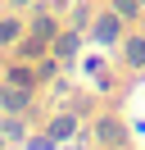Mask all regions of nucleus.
Here are the masks:
<instances>
[{
	"label": "nucleus",
	"mask_w": 145,
	"mask_h": 150,
	"mask_svg": "<svg viewBox=\"0 0 145 150\" xmlns=\"http://www.w3.org/2000/svg\"><path fill=\"white\" fill-rule=\"evenodd\" d=\"M122 23H127V18L109 5L104 14L91 18V41H95V46H118V41H122Z\"/></svg>",
	"instance_id": "f257e3e1"
},
{
	"label": "nucleus",
	"mask_w": 145,
	"mask_h": 150,
	"mask_svg": "<svg viewBox=\"0 0 145 150\" xmlns=\"http://www.w3.org/2000/svg\"><path fill=\"white\" fill-rule=\"evenodd\" d=\"M32 86H18L9 77H0V114H32Z\"/></svg>",
	"instance_id": "f03ea898"
},
{
	"label": "nucleus",
	"mask_w": 145,
	"mask_h": 150,
	"mask_svg": "<svg viewBox=\"0 0 145 150\" xmlns=\"http://www.w3.org/2000/svg\"><path fill=\"white\" fill-rule=\"evenodd\" d=\"M27 32H32V37H41V41H54V37L63 32V23L54 18L45 5H32V9H27Z\"/></svg>",
	"instance_id": "7ed1b4c3"
},
{
	"label": "nucleus",
	"mask_w": 145,
	"mask_h": 150,
	"mask_svg": "<svg viewBox=\"0 0 145 150\" xmlns=\"http://www.w3.org/2000/svg\"><path fill=\"white\" fill-rule=\"evenodd\" d=\"M82 37H86V32H77V28H63L59 37L50 41V55L59 59L63 68H72V64H77V50H82Z\"/></svg>",
	"instance_id": "20e7f679"
},
{
	"label": "nucleus",
	"mask_w": 145,
	"mask_h": 150,
	"mask_svg": "<svg viewBox=\"0 0 145 150\" xmlns=\"http://www.w3.org/2000/svg\"><path fill=\"white\" fill-rule=\"evenodd\" d=\"M95 141L100 146H127V123L113 114H100L95 118Z\"/></svg>",
	"instance_id": "39448f33"
},
{
	"label": "nucleus",
	"mask_w": 145,
	"mask_h": 150,
	"mask_svg": "<svg viewBox=\"0 0 145 150\" xmlns=\"http://www.w3.org/2000/svg\"><path fill=\"white\" fill-rule=\"evenodd\" d=\"M0 77H9V82H18V86H41V73H36V64H27V59H14L9 55V64L0 68Z\"/></svg>",
	"instance_id": "423d86ee"
},
{
	"label": "nucleus",
	"mask_w": 145,
	"mask_h": 150,
	"mask_svg": "<svg viewBox=\"0 0 145 150\" xmlns=\"http://www.w3.org/2000/svg\"><path fill=\"white\" fill-rule=\"evenodd\" d=\"M0 137H5L9 146H23V141L32 137V127H27V114H0Z\"/></svg>",
	"instance_id": "0eeeda50"
},
{
	"label": "nucleus",
	"mask_w": 145,
	"mask_h": 150,
	"mask_svg": "<svg viewBox=\"0 0 145 150\" xmlns=\"http://www.w3.org/2000/svg\"><path fill=\"white\" fill-rule=\"evenodd\" d=\"M23 32H27V18H23L18 9H14V14H0V50H14Z\"/></svg>",
	"instance_id": "6e6552de"
},
{
	"label": "nucleus",
	"mask_w": 145,
	"mask_h": 150,
	"mask_svg": "<svg viewBox=\"0 0 145 150\" xmlns=\"http://www.w3.org/2000/svg\"><path fill=\"white\" fill-rule=\"evenodd\" d=\"M9 55H14V59H27V64H36L41 55H50V41H41V37H32V32H23V37H18V46L9 50Z\"/></svg>",
	"instance_id": "1a4fd4ad"
},
{
	"label": "nucleus",
	"mask_w": 145,
	"mask_h": 150,
	"mask_svg": "<svg viewBox=\"0 0 145 150\" xmlns=\"http://www.w3.org/2000/svg\"><path fill=\"white\" fill-rule=\"evenodd\" d=\"M45 132H50L59 146H63V141H72V137H77V114H72V109H68V114H54V118L45 123Z\"/></svg>",
	"instance_id": "9d476101"
},
{
	"label": "nucleus",
	"mask_w": 145,
	"mask_h": 150,
	"mask_svg": "<svg viewBox=\"0 0 145 150\" xmlns=\"http://www.w3.org/2000/svg\"><path fill=\"white\" fill-rule=\"evenodd\" d=\"M122 64L127 68H145V37H127L122 41Z\"/></svg>",
	"instance_id": "9b49d317"
},
{
	"label": "nucleus",
	"mask_w": 145,
	"mask_h": 150,
	"mask_svg": "<svg viewBox=\"0 0 145 150\" xmlns=\"http://www.w3.org/2000/svg\"><path fill=\"white\" fill-rule=\"evenodd\" d=\"M23 150H59V141H54L50 132H32V137L23 141Z\"/></svg>",
	"instance_id": "f8f14e48"
},
{
	"label": "nucleus",
	"mask_w": 145,
	"mask_h": 150,
	"mask_svg": "<svg viewBox=\"0 0 145 150\" xmlns=\"http://www.w3.org/2000/svg\"><path fill=\"white\" fill-rule=\"evenodd\" d=\"M109 5H113V9L122 14V18H141V9H145L141 0H109Z\"/></svg>",
	"instance_id": "ddd939ff"
},
{
	"label": "nucleus",
	"mask_w": 145,
	"mask_h": 150,
	"mask_svg": "<svg viewBox=\"0 0 145 150\" xmlns=\"http://www.w3.org/2000/svg\"><path fill=\"white\" fill-rule=\"evenodd\" d=\"M5 5H9V9H18V14H27L32 5H41V0H5Z\"/></svg>",
	"instance_id": "4468645a"
},
{
	"label": "nucleus",
	"mask_w": 145,
	"mask_h": 150,
	"mask_svg": "<svg viewBox=\"0 0 145 150\" xmlns=\"http://www.w3.org/2000/svg\"><path fill=\"white\" fill-rule=\"evenodd\" d=\"M0 150H9V141H5V137H0Z\"/></svg>",
	"instance_id": "2eb2a0df"
},
{
	"label": "nucleus",
	"mask_w": 145,
	"mask_h": 150,
	"mask_svg": "<svg viewBox=\"0 0 145 150\" xmlns=\"http://www.w3.org/2000/svg\"><path fill=\"white\" fill-rule=\"evenodd\" d=\"M100 150H122V146H100Z\"/></svg>",
	"instance_id": "dca6fc26"
},
{
	"label": "nucleus",
	"mask_w": 145,
	"mask_h": 150,
	"mask_svg": "<svg viewBox=\"0 0 145 150\" xmlns=\"http://www.w3.org/2000/svg\"><path fill=\"white\" fill-rule=\"evenodd\" d=\"M141 5H145V0H141Z\"/></svg>",
	"instance_id": "f3484780"
}]
</instances>
